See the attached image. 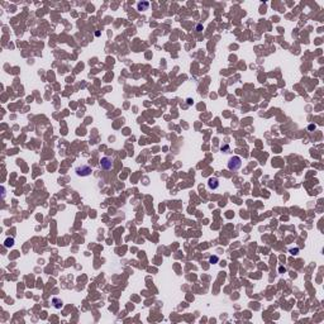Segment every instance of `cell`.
<instances>
[{
  "label": "cell",
  "mask_w": 324,
  "mask_h": 324,
  "mask_svg": "<svg viewBox=\"0 0 324 324\" xmlns=\"http://www.w3.org/2000/svg\"><path fill=\"white\" fill-rule=\"evenodd\" d=\"M241 158L239 157H237V156H234V157H232L231 160H229V162H228V168L229 170H233V171H235V170H238L241 167Z\"/></svg>",
  "instance_id": "obj_1"
},
{
  "label": "cell",
  "mask_w": 324,
  "mask_h": 324,
  "mask_svg": "<svg viewBox=\"0 0 324 324\" xmlns=\"http://www.w3.org/2000/svg\"><path fill=\"white\" fill-rule=\"evenodd\" d=\"M100 166H101V168H104V170H110V168H112V166H113L112 158H109V157H104V158H101Z\"/></svg>",
  "instance_id": "obj_2"
},
{
  "label": "cell",
  "mask_w": 324,
  "mask_h": 324,
  "mask_svg": "<svg viewBox=\"0 0 324 324\" xmlns=\"http://www.w3.org/2000/svg\"><path fill=\"white\" fill-rule=\"evenodd\" d=\"M90 172H91V168L89 166H81V167L76 168V173L78 176H87V175H90Z\"/></svg>",
  "instance_id": "obj_3"
},
{
  "label": "cell",
  "mask_w": 324,
  "mask_h": 324,
  "mask_svg": "<svg viewBox=\"0 0 324 324\" xmlns=\"http://www.w3.org/2000/svg\"><path fill=\"white\" fill-rule=\"evenodd\" d=\"M209 188H210V189H217L218 188V180L217 179H210V180H209Z\"/></svg>",
  "instance_id": "obj_4"
},
{
  "label": "cell",
  "mask_w": 324,
  "mask_h": 324,
  "mask_svg": "<svg viewBox=\"0 0 324 324\" xmlns=\"http://www.w3.org/2000/svg\"><path fill=\"white\" fill-rule=\"evenodd\" d=\"M5 246H6V247L13 246V239H6V242H5Z\"/></svg>",
  "instance_id": "obj_5"
},
{
  "label": "cell",
  "mask_w": 324,
  "mask_h": 324,
  "mask_svg": "<svg viewBox=\"0 0 324 324\" xmlns=\"http://www.w3.org/2000/svg\"><path fill=\"white\" fill-rule=\"evenodd\" d=\"M210 261H211V262H213V261H218V258H217V257H211Z\"/></svg>",
  "instance_id": "obj_6"
}]
</instances>
